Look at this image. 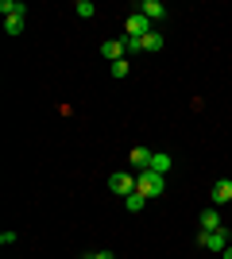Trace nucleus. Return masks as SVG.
I'll use <instances>...</instances> for the list:
<instances>
[{"mask_svg":"<svg viewBox=\"0 0 232 259\" xmlns=\"http://www.w3.org/2000/svg\"><path fill=\"white\" fill-rule=\"evenodd\" d=\"M221 255H224V259H232V244H228V248H224V251H221Z\"/></svg>","mask_w":232,"mask_h":259,"instance_id":"obj_19","label":"nucleus"},{"mask_svg":"<svg viewBox=\"0 0 232 259\" xmlns=\"http://www.w3.org/2000/svg\"><path fill=\"white\" fill-rule=\"evenodd\" d=\"M4 31H8V35H23V16H16V20H4Z\"/></svg>","mask_w":232,"mask_h":259,"instance_id":"obj_15","label":"nucleus"},{"mask_svg":"<svg viewBox=\"0 0 232 259\" xmlns=\"http://www.w3.org/2000/svg\"><path fill=\"white\" fill-rule=\"evenodd\" d=\"M140 43H144V51H147V54H159V51H163V31L155 27V31L147 35V39H140Z\"/></svg>","mask_w":232,"mask_h":259,"instance_id":"obj_12","label":"nucleus"},{"mask_svg":"<svg viewBox=\"0 0 232 259\" xmlns=\"http://www.w3.org/2000/svg\"><path fill=\"white\" fill-rule=\"evenodd\" d=\"M97 259H116V255H112V251H97Z\"/></svg>","mask_w":232,"mask_h":259,"instance_id":"obj_18","label":"nucleus"},{"mask_svg":"<svg viewBox=\"0 0 232 259\" xmlns=\"http://www.w3.org/2000/svg\"><path fill=\"white\" fill-rule=\"evenodd\" d=\"M151 31H155V23L147 20V16H140V12H132L128 23H124V35H128V39H147Z\"/></svg>","mask_w":232,"mask_h":259,"instance_id":"obj_2","label":"nucleus"},{"mask_svg":"<svg viewBox=\"0 0 232 259\" xmlns=\"http://www.w3.org/2000/svg\"><path fill=\"white\" fill-rule=\"evenodd\" d=\"M74 12L81 16V20H93V12H97V8H93V0H77V4H74Z\"/></svg>","mask_w":232,"mask_h":259,"instance_id":"obj_14","label":"nucleus"},{"mask_svg":"<svg viewBox=\"0 0 232 259\" xmlns=\"http://www.w3.org/2000/svg\"><path fill=\"white\" fill-rule=\"evenodd\" d=\"M112 66V77H128V58H120V62H109Z\"/></svg>","mask_w":232,"mask_h":259,"instance_id":"obj_16","label":"nucleus"},{"mask_svg":"<svg viewBox=\"0 0 232 259\" xmlns=\"http://www.w3.org/2000/svg\"><path fill=\"white\" fill-rule=\"evenodd\" d=\"M198 244L205 251H224L228 248V228H217V232H198Z\"/></svg>","mask_w":232,"mask_h":259,"instance_id":"obj_5","label":"nucleus"},{"mask_svg":"<svg viewBox=\"0 0 232 259\" xmlns=\"http://www.w3.org/2000/svg\"><path fill=\"white\" fill-rule=\"evenodd\" d=\"M81 259H97V251H85V255H81Z\"/></svg>","mask_w":232,"mask_h":259,"instance_id":"obj_20","label":"nucleus"},{"mask_svg":"<svg viewBox=\"0 0 232 259\" xmlns=\"http://www.w3.org/2000/svg\"><path fill=\"white\" fill-rule=\"evenodd\" d=\"M217 228H224L221 225V213H217V205H209L205 213H201V232H217Z\"/></svg>","mask_w":232,"mask_h":259,"instance_id":"obj_8","label":"nucleus"},{"mask_svg":"<svg viewBox=\"0 0 232 259\" xmlns=\"http://www.w3.org/2000/svg\"><path fill=\"white\" fill-rule=\"evenodd\" d=\"M109 190H112V194H120V197L135 194V174L132 170H112L109 174Z\"/></svg>","mask_w":232,"mask_h":259,"instance_id":"obj_3","label":"nucleus"},{"mask_svg":"<svg viewBox=\"0 0 232 259\" xmlns=\"http://www.w3.org/2000/svg\"><path fill=\"white\" fill-rule=\"evenodd\" d=\"M209 201H213L217 209H221V205H228V201H232V178H217V182H213Z\"/></svg>","mask_w":232,"mask_h":259,"instance_id":"obj_6","label":"nucleus"},{"mask_svg":"<svg viewBox=\"0 0 232 259\" xmlns=\"http://www.w3.org/2000/svg\"><path fill=\"white\" fill-rule=\"evenodd\" d=\"M151 155H155V151H147V147H132V155H128V159H132L135 170H147V166H151Z\"/></svg>","mask_w":232,"mask_h":259,"instance_id":"obj_11","label":"nucleus"},{"mask_svg":"<svg viewBox=\"0 0 232 259\" xmlns=\"http://www.w3.org/2000/svg\"><path fill=\"white\" fill-rule=\"evenodd\" d=\"M135 190L144 197H163L166 194V178L155 170H135Z\"/></svg>","mask_w":232,"mask_h":259,"instance_id":"obj_1","label":"nucleus"},{"mask_svg":"<svg viewBox=\"0 0 232 259\" xmlns=\"http://www.w3.org/2000/svg\"><path fill=\"white\" fill-rule=\"evenodd\" d=\"M170 166H174V159H170V155H166V151H155L147 170H155V174H163V178H166V170H170Z\"/></svg>","mask_w":232,"mask_h":259,"instance_id":"obj_9","label":"nucleus"},{"mask_svg":"<svg viewBox=\"0 0 232 259\" xmlns=\"http://www.w3.org/2000/svg\"><path fill=\"white\" fill-rule=\"evenodd\" d=\"M135 12H140V16H147L151 23L166 20V4H163V0H144V4H135Z\"/></svg>","mask_w":232,"mask_h":259,"instance_id":"obj_7","label":"nucleus"},{"mask_svg":"<svg viewBox=\"0 0 232 259\" xmlns=\"http://www.w3.org/2000/svg\"><path fill=\"white\" fill-rule=\"evenodd\" d=\"M144 205H147V197L140 194V190H135V194H128V197H124V209H128V213H144Z\"/></svg>","mask_w":232,"mask_h":259,"instance_id":"obj_13","label":"nucleus"},{"mask_svg":"<svg viewBox=\"0 0 232 259\" xmlns=\"http://www.w3.org/2000/svg\"><path fill=\"white\" fill-rule=\"evenodd\" d=\"M0 12H4V20H16V16H27V4L23 0H0Z\"/></svg>","mask_w":232,"mask_h":259,"instance_id":"obj_10","label":"nucleus"},{"mask_svg":"<svg viewBox=\"0 0 232 259\" xmlns=\"http://www.w3.org/2000/svg\"><path fill=\"white\" fill-rule=\"evenodd\" d=\"M0 244H4V248H8V244H16V232H12V228H4V232H0Z\"/></svg>","mask_w":232,"mask_h":259,"instance_id":"obj_17","label":"nucleus"},{"mask_svg":"<svg viewBox=\"0 0 232 259\" xmlns=\"http://www.w3.org/2000/svg\"><path fill=\"white\" fill-rule=\"evenodd\" d=\"M101 58H105V62H120V58H128V35L101 43Z\"/></svg>","mask_w":232,"mask_h":259,"instance_id":"obj_4","label":"nucleus"}]
</instances>
